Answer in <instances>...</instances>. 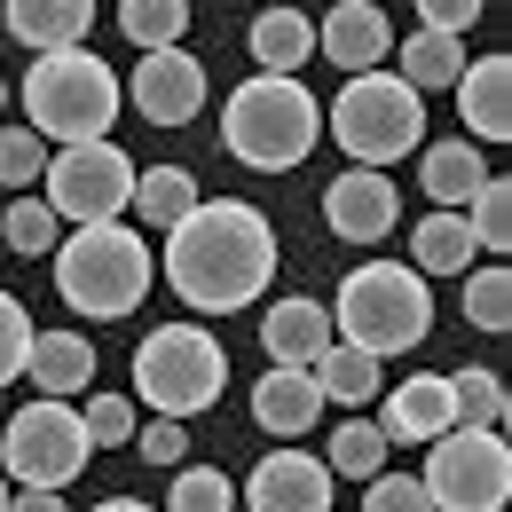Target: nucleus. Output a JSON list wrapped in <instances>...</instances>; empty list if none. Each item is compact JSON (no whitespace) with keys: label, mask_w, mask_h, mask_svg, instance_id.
Segmentation results:
<instances>
[{"label":"nucleus","mask_w":512,"mask_h":512,"mask_svg":"<svg viewBox=\"0 0 512 512\" xmlns=\"http://www.w3.org/2000/svg\"><path fill=\"white\" fill-rule=\"evenodd\" d=\"M221 386H229V355H221V339L205 323H158L134 347V394L174 426L205 418L221 402Z\"/></svg>","instance_id":"423d86ee"},{"label":"nucleus","mask_w":512,"mask_h":512,"mask_svg":"<svg viewBox=\"0 0 512 512\" xmlns=\"http://www.w3.org/2000/svg\"><path fill=\"white\" fill-rule=\"evenodd\" d=\"M221 142H229V158L253 166V174H292V166L323 142V103L300 87V79L253 71V79L221 103Z\"/></svg>","instance_id":"20e7f679"},{"label":"nucleus","mask_w":512,"mask_h":512,"mask_svg":"<svg viewBox=\"0 0 512 512\" xmlns=\"http://www.w3.org/2000/svg\"><path fill=\"white\" fill-rule=\"evenodd\" d=\"M8 512H64V497H56V489H16Z\"/></svg>","instance_id":"ea45409f"},{"label":"nucleus","mask_w":512,"mask_h":512,"mask_svg":"<svg viewBox=\"0 0 512 512\" xmlns=\"http://www.w3.org/2000/svg\"><path fill=\"white\" fill-rule=\"evenodd\" d=\"M434 331V292L410 260H363L347 268L339 300H331V339L339 347H363V355H410L418 339Z\"/></svg>","instance_id":"f03ea898"},{"label":"nucleus","mask_w":512,"mask_h":512,"mask_svg":"<svg viewBox=\"0 0 512 512\" xmlns=\"http://www.w3.org/2000/svg\"><path fill=\"white\" fill-rule=\"evenodd\" d=\"M449 410H457V426H473V434H505V426H512L505 379H497L489 363H465V371H449Z\"/></svg>","instance_id":"393cba45"},{"label":"nucleus","mask_w":512,"mask_h":512,"mask_svg":"<svg viewBox=\"0 0 512 512\" xmlns=\"http://www.w3.org/2000/svg\"><path fill=\"white\" fill-rule=\"evenodd\" d=\"M119 95H127L150 127H190L197 111H205V64H197L190 48L142 56V64L127 71V87H119Z\"/></svg>","instance_id":"9b49d317"},{"label":"nucleus","mask_w":512,"mask_h":512,"mask_svg":"<svg viewBox=\"0 0 512 512\" xmlns=\"http://www.w3.org/2000/svg\"><path fill=\"white\" fill-rule=\"evenodd\" d=\"M434 512H505L512 497V449L505 434H473L449 426L442 442H426V473H418Z\"/></svg>","instance_id":"1a4fd4ad"},{"label":"nucleus","mask_w":512,"mask_h":512,"mask_svg":"<svg viewBox=\"0 0 512 512\" xmlns=\"http://www.w3.org/2000/svg\"><path fill=\"white\" fill-rule=\"evenodd\" d=\"M449 426H457V410H449V379L442 371H418V379L386 386V410H379L386 442H442Z\"/></svg>","instance_id":"f3484780"},{"label":"nucleus","mask_w":512,"mask_h":512,"mask_svg":"<svg viewBox=\"0 0 512 512\" xmlns=\"http://www.w3.org/2000/svg\"><path fill=\"white\" fill-rule=\"evenodd\" d=\"M197 197H205V190H197L190 166H142V174H134V213H142L150 229H174Z\"/></svg>","instance_id":"a878e982"},{"label":"nucleus","mask_w":512,"mask_h":512,"mask_svg":"<svg viewBox=\"0 0 512 512\" xmlns=\"http://www.w3.org/2000/svg\"><path fill=\"white\" fill-rule=\"evenodd\" d=\"M457 119H465V142H512V56H465L457 71Z\"/></svg>","instance_id":"4468645a"},{"label":"nucleus","mask_w":512,"mask_h":512,"mask_svg":"<svg viewBox=\"0 0 512 512\" xmlns=\"http://www.w3.org/2000/svg\"><path fill=\"white\" fill-rule=\"evenodd\" d=\"M134 174L142 166H127V150L119 142H71V150H56L48 158V174H40V205L56 213V221H71V229H95V221H119L134 205Z\"/></svg>","instance_id":"9d476101"},{"label":"nucleus","mask_w":512,"mask_h":512,"mask_svg":"<svg viewBox=\"0 0 512 512\" xmlns=\"http://www.w3.org/2000/svg\"><path fill=\"white\" fill-rule=\"evenodd\" d=\"M245 48H253V64L268 71V79H300V64L316 56V16H308V8H260Z\"/></svg>","instance_id":"6ab92c4d"},{"label":"nucleus","mask_w":512,"mask_h":512,"mask_svg":"<svg viewBox=\"0 0 512 512\" xmlns=\"http://www.w3.org/2000/svg\"><path fill=\"white\" fill-rule=\"evenodd\" d=\"M260 347H268V371H316L323 355H331V308H323L316 292L276 300L268 323H260Z\"/></svg>","instance_id":"dca6fc26"},{"label":"nucleus","mask_w":512,"mask_h":512,"mask_svg":"<svg viewBox=\"0 0 512 512\" xmlns=\"http://www.w3.org/2000/svg\"><path fill=\"white\" fill-rule=\"evenodd\" d=\"M0 111H8V87H0Z\"/></svg>","instance_id":"37998d69"},{"label":"nucleus","mask_w":512,"mask_h":512,"mask_svg":"<svg viewBox=\"0 0 512 512\" xmlns=\"http://www.w3.org/2000/svg\"><path fill=\"white\" fill-rule=\"evenodd\" d=\"M363 512H434V505H426L418 473H379V481H363Z\"/></svg>","instance_id":"e433bc0d"},{"label":"nucleus","mask_w":512,"mask_h":512,"mask_svg":"<svg viewBox=\"0 0 512 512\" xmlns=\"http://www.w3.org/2000/svg\"><path fill=\"white\" fill-rule=\"evenodd\" d=\"M323 127H331V142H339L363 174H386L394 158H410V150L426 142V103H418L394 71H363V79H347V87L331 95Z\"/></svg>","instance_id":"0eeeda50"},{"label":"nucleus","mask_w":512,"mask_h":512,"mask_svg":"<svg viewBox=\"0 0 512 512\" xmlns=\"http://www.w3.org/2000/svg\"><path fill=\"white\" fill-rule=\"evenodd\" d=\"M316 56H323V64H339L347 79L379 71L386 56H394V24H386V8H371V0H339V8H323Z\"/></svg>","instance_id":"f8f14e48"},{"label":"nucleus","mask_w":512,"mask_h":512,"mask_svg":"<svg viewBox=\"0 0 512 512\" xmlns=\"http://www.w3.org/2000/svg\"><path fill=\"white\" fill-rule=\"evenodd\" d=\"M79 426H87V449H127L134 442V394H87V410H79Z\"/></svg>","instance_id":"72a5a7b5"},{"label":"nucleus","mask_w":512,"mask_h":512,"mask_svg":"<svg viewBox=\"0 0 512 512\" xmlns=\"http://www.w3.org/2000/svg\"><path fill=\"white\" fill-rule=\"evenodd\" d=\"M158 276L182 292L190 316H237L276 284V229L245 197H197L166 229Z\"/></svg>","instance_id":"f257e3e1"},{"label":"nucleus","mask_w":512,"mask_h":512,"mask_svg":"<svg viewBox=\"0 0 512 512\" xmlns=\"http://www.w3.org/2000/svg\"><path fill=\"white\" fill-rule=\"evenodd\" d=\"M134 449H142L150 465L182 473V457H190V426H174V418H150V426H134Z\"/></svg>","instance_id":"4c0bfd02"},{"label":"nucleus","mask_w":512,"mask_h":512,"mask_svg":"<svg viewBox=\"0 0 512 512\" xmlns=\"http://www.w3.org/2000/svg\"><path fill=\"white\" fill-rule=\"evenodd\" d=\"M418 182H426V197H434V213H465L473 190L489 182V166H481V150H473L465 134H449V142H434V150H418Z\"/></svg>","instance_id":"4be33fe9"},{"label":"nucleus","mask_w":512,"mask_h":512,"mask_svg":"<svg viewBox=\"0 0 512 512\" xmlns=\"http://www.w3.org/2000/svg\"><path fill=\"white\" fill-rule=\"evenodd\" d=\"M316 410H323V394L308 371H260L253 379V418H260V434H276V442H300L316 426Z\"/></svg>","instance_id":"412c9836"},{"label":"nucleus","mask_w":512,"mask_h":512,"mask_svg":"<svg viewBox=\"0 0 512 512\" xmlns=\"http://www.w3.org/2000/svg\"><path fill=\"white\" fill-rule=\"evenodd\" d=\"M8 32H16L32 56H64V48H87L95 8H87V0H16V8H8Z\"/></svg>","instance_id":"aec40b11"},{"label":"nucleus","mask_w":512,"mask_h":512,"mask_svg":"<svg viewBox=\"0 0 512 512\" xmlns=\"http://www.w3.org/2000/svg\"><path fill=\"white\" fill-rule=\"evenodd\" d=\"M8 497H16V489H8V473H0V512H8Z\"/></svg>","instance_id":"79ce46f5"},{"label":"nucleus","mask_w":512,"mask_h":512,"mask_svg":"<svg viewBox=\"0 0 512 512\" xmlns=\"http://www.w3.org/2000/svg\"><path fill=\"white\" fill-rule=\"evenodd\" d=\"M95 465V449H87V426H79V410L71 402H24L8 426H0V473L16 481V489H56L64 497L71 481Z\"/></svg>","instance_id":"6e6552de"},{"label":"nucleus","mask_w":512,"mask_h":512,"mask_svg":"<svg viewBox=\"0 0 512 512\" xmlns=\"http://www.w3.org/2000/svg\"><path fill=\"white\" fill-rule=\"evenodd\" d=\"M119 71L103 64L95 48H64V56H32L24 71V127L40 142H111L119 119Z\"/></svg>","instance_id":"39448f33"},{"label":"nucleus","mask_w":512,"mask_h":512,"mask_svg":"<svg viewBox=\"0 0 512 512\" xmlns=\"http://www.w3.org/2000/svg\"><path fill=\"white\" fill-rule=\"evenodd\" d=\"M237 505V481L213 473V465H182L174 489H166V512H229Z\"/></svg>","instance_id":"473e14b6"},{"label":"nucleus","mask_w":512,"mask_h":512,"mask_svg":"<svg viewBox=\"0 0 512 512\" xmlns=\"http://www.w3.org/2000/svg\"><path fill=\"white\" fill-rule=\"evenodd\" d=\"M48 174V142L32 127H0V190H32Z\"/></svg>","instance_id":"f704fd0d"},{"label":"nucleus","mask_w":512,"mask_h":512,"mask_svg":"<svg viewBox=\"0 0 512 512\" xmlns=\"http://www.w3.org/2000/svg\"><path fill=\"white\" fill-rule=\"evenodd\" d=\"M394 221H402V205H394V182H386V174L347 166V174L323 190V229H331L339 245H379Z\"/></svg>","instance_id":"ddd939ff"},{"label":"nucleus","mask_w":512,"mask_h":512,"mask_svg":"<svg viewBox=\"0 0 512 512\" xmlns=\"http://www.w3.org/2000/svg\"><path fill=\"white\" fill-rule=\"evenodd\" d=\"M32 331H40V323L24 316V300H16V292H0V386H8V379H24Z\"/></svg>","instance_id":"c9c22d12"},{"label":"nucleus","mask_w":512,"mask_h":512,"mask_svg":"<svg viewBox=\"0 0 512 512\" xmlns=\"http://www.w3.org/2000/svg\"><path fill=\"white\" fill-rule=\"evenodd\" d=\"M95 512H158V505H142V497H103Z\"/></svg>","instance_id":"a19ab883"},{"label":"nucleus","mask_w":512,"mask_h":512,"mask_svg":"<svg viewBox=\"0 0 512 512\" xmlns=\"http://www.w3.org/2000/svg\"><path fill=\"white\" fill-rule=\"evenodd\" d=\"M323 473H347V481H379V473H386V434L371 426V418H347V426L331 434V449H323Z\"/></svg>","instance_id":"c85d7f7f"},{"label":"nucleus","mask_w":512,"mask_h":512,"mask_svg":"<svg viewBox=\"0 0 512 512\" xmlns=\"http://www.w3.org/2000/svg\"><path fill=\"white\" fill-rule=\"evenodd\" d=\"M473 237H465V213H426L418 229H410V268L418 276H465L473 268Z\"/></svg>","instance_id":"b1692460"},{"label":"nucleus","mask_w":512,"mask_h":512,"mask_svg":"<svg viewBox=\"0 0 512 512\" xmlns=\"http://www.w3.org/2000/svg\"><path fill=\"white\" fill-rule=\"evenodd\" d=\"M24 379L40 386L48 402H71V394H87V386H95V339H87V331H32Z\"/></svg>","instance_id":"a211bd4d"},{"label":"nucleus","mask_w":512,"mask_h":512,"mask_svg":"<svg viewBox=\"0 0 512 512\" xmlns=\"http://www.w3.org/2000/svg\"><path fill=\"white\" fill-rule=\"evenodd\" d=\"M308 379H316L323 402H371V394H379V355H363V347H339V339H331V355H323Z\"/></svg>","instance_id":"cd10ccee"},{"label":"nucleus","mask_w":512,"mask_h":512,"mask_svg":"<svg viewBox=\"0 0 512 512\" xmlns=\"http://www.w3.org/2000/svg\"><path fill=\"white\" fill-rule=\"evenodd\" d=\"M465 323L473 331H505L512 323V268L505 260H473L465 268Z\"/></svg>","instance_id":"c756f323"},{"label":"nucleus","mask_w":512,"mask_h":512,"mask_svg":"<svg viewBox=\"0 0 512 512\" xmlns=\"http://www.w3.org/2000/svg\"><path fill=\"white\" fill-rule=\"evenodd\" d=\"M457 71H465V40H442V32H410V40H394V79L426 103V95H442L457 87Z\"/></svg>","instance_id":"5701e85b"},{"label":"nucleus","mask_w":512,"mask_h":512,"mask_svg":"<svg viewBox=\"0 0 512 512\" xmlns=\"http://www.w3.org/2000/svg\"><path fill=\"white\" fill-rule=\"evenodd\" d=\"M465 237H473V253H489V260L512 253V182H481V190H473Z\"/></svg>","instance_id":"7c9ffc66"},{"label":"nucleus","mask_w":512,"mask_h":512,"mask_svg":"<svg viewBox=\"0 0 512 512\" xmlns=\"http://www.w3.org/2000/svg\"><path fill=\"white\" fill-rule=\"evenodd\" d=\"M481 24V0H426L418 8V32H442V40H465Z\"/></svg>","instance_id":"58836bf2"},{"label":"nucleus","mask_w":512,"mask_h":512,"mask_svg":"<svg viewBox=\"0 0 512 512\" xmlns=\"http://www.w3.org/2000/svg\"><path fill=\"white\" fill-rule=\"evenodd\" d=\"M56 229H64V221H56L40 197H16V205L0 213V245H8V253H24V260L56 253Z\"/></svg>","instance_id":"2f4dec72"},{"label":"nucleus","mask_w":512,"mask_h":512,"mask_svg":"<svg viewBox=\"0 0 512 512\" xmlns=\"http://www.w3.org/2000/svg\"><path fill=\"white\" fill-rule=\"evenodd\" d=\"M245 497H253V512H331V473L308 449H268L245 481Z\"/></svg>","instance_id":"2eb2a0df"},{"label":"nucleus","mask_w":512,"mask_h":512,"mask_svg":"<svg viewBox=\"0 0 512 512\" xmlns=\"http://www.w3.org/2000/svg\"><path fill=\"white\" fill-rule=\"evenodd\" d=\"M119 32H127V48H142V56L190 48V8L182 0H127L119 8Z\"/></svg>","instance_id":"bb28decb"},{"label":"nucleus","mask_w":512,"mask_h":512,"mask_svg":"<svg viewBox=\"0 0 512 512\" xmlns=\"http://www.w3.org/2000/svg\"><path fill=\"white\" fill-rule=\"evenodd\" d=\"M150 284H158V260H150V245L134 237L127 221L71 229L64 253H56V292H64L71 316H87V323L134 316V308L150 300Z\"/></svg>","instance_id":"7ed1b4c3"}]
</instances>
